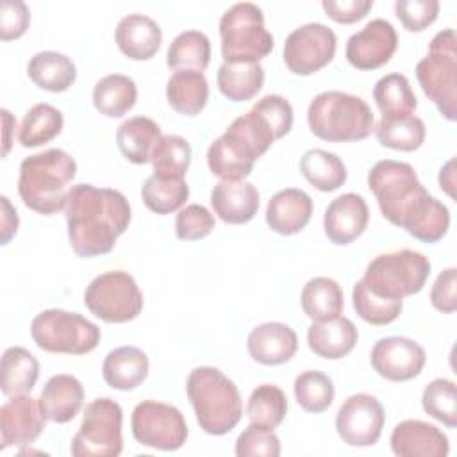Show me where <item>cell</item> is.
Segmentation results:
<instances>
[{"label":"cell","mask_w":457,"mask_h":457,"mask_svg":"<svg viewBox=\"0 0 457 457\" xmlns=\"http://www.w3.org/2000/svg\"><path fill=\"white\" fill-rule=\"evenodd\" d=\"M311 132L330 143L366 139L375 129L370 105L355 95L343 91H323L312 98L307 109Z\"/></svg>","instance_id":"6"},{"label":"cell","mask_w":457,"mask_h":457,"mask_svg":"<svg viewBox=\"0 0 457 457\" xmlns=\"http://www.w3.org/2000/svg\"><path fill=\"white\" fill-rule=\"evenodd\" d=\"M368 187L380 212L393 225L405 228L423 243H437L450 227L445 204L430 196L409 162L382 159L368 173Z\"/></svg>","instance_id":"1"},{"label":"cell","mask_w":457,"mask_h":457,"mask_svg":"<svg viewBox=\"0 0 457 457\" xmlns=\"http://www.w3.org/2000/svg\"><path fill=\"white\" fill-rule=\"evenodd\" d=\"M221 95L232 102L252 100L264 84V68L259 62H223L216 73Z\"/></svg>","instance_id":"34"},{"label":"cell","mask_w":457,"mask_h":457,"mask_svg":"<svg viewBox=\"0 0 457 457\" xmlns=\"http://www.w3.org/2000/svg\"><path fill=\"white\" fill-rule=\"evenodd\" d=\"M427 355L420 343L403 336L382 337L371 348V368L386 380L405 382L418 377Z\"/></svg>","instance_id":"16"},{"label":"cell","mask_w":457,"mask_h":457,"mask_svg":"<svg viewBox=\"0 0 457 457\" xmlns=\"http://www.w3.org/2000/svg\"><path fill=\"white\" fill-rule=\"evenodd\" d=\"M64 216L71 250L87 259L109 253L129 228L132 214L129 200L118 189L75 184L70 187Z\"/></svg>","instance_id":"2"},{"label":"cell","mask_w":457,"mask_h":457,"mask_svg":"<svg viewBox=\"0 0 457 457\" xmlns=\"http://www.w3.org/2000/svg\"><path fill=\"white\" fill-rule=\"evenodd\" d=\"M384 420L382 403L368 393H357L341 403L336 414V430L350 446H371L380 439Z\"/></svg>","instance_id":"15"},{"label":"cell","mask_w":457,"mask_h":457,"mask_svg":"<svg viewBox=\"0 0 457 457\" xmlns=\"http://www.w3.org/2000/svg\"><path fill=\"white\" fill-rule=\"evenodd\" d=\"M166 100L173 111L196 116L209 100V84L204 71L177 70L166 84Z\"/></svg>","instance_id":"28"},{"label":"cell","mask_w":457,"mask_h":457,"mask_svg":"<svg viewBox=\"0 0 457 457\" xmlns=\"http://www.w3.org/2000/svg\"><path fill=\"white\" fill-rule=\"evenodd\" d=\"M250 357L264 366L287 362L298 350L296 332L280 321H266L252 328L246 339Z\"/></svg>","instance_id":"21"},{"label":"cell","mask_w":457,"mask_h":457,"mask_svg":"<svg viewBox=\"0 0 457 457\" xmlns=\"http://www.w3.org/2000/svg\"><path fill=\"white\" fill-rule=\"evenodd\" d=\"M300 171L312 187L325 193L339 189L348 177L343 161L336 154L321 148H311L302 155Z\"/></svg>","instance_id":"36"},{"label":"cell","mask_w":457,"mask_h":457,"mask_svg":"<svg viewBox=\"0 0 457 457\" xmlns=\"http://www.w3.org/2000/svg\"><path fill=\"white\" fill-rule=\"evenodd\" d=\"M300 303L312 321H327L343 312V289L328 277H314L302 289Z\"/></svg>","instance_id":"35"},{"label":"cell","mask_w":457,"mask_h":457,"mask_svg":"<svg viewBox=\"0 0 457 457\" xmlns=\"http://www.w3.org/2000/svg\"><path fill=\"white\" fill-rule=\"evenodd\" d=\"M311 214V196L298 187H287L277 191L270 198L266 207V223L273 232L280 236H293L305 228Z\"/></svg>","instance_id":"22"},{"label":"cell","mask_w":457,"mask_h":457,"mask_svg":"<svg viewBox=\"0 0 457 457\" xmlns=\"http://www.w3.org/2000/svg\"><path fill=\"white\" fill-rule=\"evenodd\" d=\"M186 395L200 428L211 436L230 432L243 416L236 384L218 368L198 366L186 380Z\"/></svg>","instance_id":"5"},{"label":"cell","mask_w":457,"mask_h":457,"mask_svg":"<svg viewBox=\"0 0 457 457\" xmlns=\"http://www.w3.org/2000/svg\"><path fill=\"white\" fill-rule=\"evenodd\" d=\"M62 125L64 118L57 107L45 102L36 104L25 112L21 120L18 141L25 148L45 145L61 134Z\"/></svg>","instance_id":"37"},{"label":"cell","mask_w":457,"mask_h":457,"mask_svg":"<svg viewBox=\"0 0 457 457\" xmlns=\"http://www.w3.org/2000/svg\"><path fill=\"white\" fill-rule=\"evenodd\" d=\"M416 77L428 100L448 121H453L457 118V36L453 29H443L432 37L428 54L416 64Z\"/></svg>","instance_id":"7"},{"label":"cell","mask_w":457,"mask_h":457,"mask_svg":"<svg viewBox=\"0 0 457 457\" xmlns=\"http://www.w3.org/2000/svg\"><path fill=\"white\" fill-rule=\"evenodd\" d=\"M46 418L39 400L29 395L11 396L0 407V450L7 446H27L45 430Z\"/></svg>","instance_id":"18"},{"label":"cell","mask_w":457,"mask_h":457,"mask_svg":"<svg viewBox=\"0 0 457 457\" xmlns=\"http://www.w3.org/2000/svg\"><path fill=\"white\" fill-rule=\"evenodd\" d=\"M114 37L123 55L132 61H148L161 46L162 30L150 16L132 12L118 21Z\"/></svg>","instance_id":"23"},{"label":"cell","mask_w":457,"mask_h":457,"mask_svg":"<svg viewBox=\"0 0 457 457\" xmlns=\"http://www.w3.org/2000/svg\"><path fill=\"white\" fill-rule=\"evenodd\" d=\"M75 175V159L61 148L29 155L20 164V198L29 209L39 214H55L66 207L68 186Z\"/></svg>","instance_id":"4"},{"label":"cell","mask_w":457,"mask_h":457,"mask_svg":"<svg viewBox=\"0 0 457 457\" xmlns=\"http://www.w3.org/2000/svg\"><path fill=\"white\" fill-rule=\"evenodd\" d=\"M150 162L155 175L184 179L191 162V146L182 136L162 134L152 150Z\"/></svg>","instance_id":"41"},{"label":"cell","mask_w":457,"mask_h":457,"mask_svg":"<svg viewBox=\"0 0 457 457\" xmlns=\"http://www.w3.org/2000/svg\"><path fill=\"white\" fill-rule=\"evenodd\" d=\"M211 61V41L200 30L180 32L168 46L166 64L171 70L204 71Z\"/></svg>","instance_id":"38"},{"label":"cell","mask_w":457,"mask_h":457,"mask_svg":"<svg viewBox=\"0 0 457 457\" xmlns=\"http://www.w3.org/2000/svg\"><path fill=\"white\" fill-rule=\"evenodd\" d=\"M123 411L112 398H95L86 405L79 432L71 439L73 457H116L123 450Z\"/></svg>","instance_id":"11"},{"label":"cell","mask_w":457,"mask_h":457,"mask_svg":"<svg viewBox=\"0 0 457 457\" xmlns=\"http://www.w3.org/2000/svg\"><path fill=\"white\" fill-rule=\"evenodd\" d=\"M439 186L441 189H445L452 198L455 196V173H453V159H448L446 164L441 168L439 171Z\"/></svg>","instance_id":"53"},{"label":"cell","mask_w":457,"mask_h":457,"mask_svg":"<svg viewBox=\"0 0 457 457\" xmlns=\"http://www.w3.org/2000/svg\"><path fill=\"white\" fill-rule=\"evenodd\" d=\"M2 202V245H7L11 241V237H14L20 220H18V212L16 209L11 205L7 196H0Z\"/></svg>","instance_id":"52"},{"label":"cell","mask_w":457,"mask_h":457,"mask_svg":"<svg viewBox=\"0 0 457 457\" xmlns=\"http://www.w3.org/2000/svg\"><path fill=\"white\" fill-rule=\"evenodd\" d=\"M391 450L400 457H446L450 443L436 425L421 420H403L391 432Z\"/></svg>","instance_id":"20"},{"label":"cell","mask_w":457,"mask_h":457,"mask_svg":"<svg viewBox=\"0 0 457 457\" xmlns=\"http://www.w3.org/2000/svg\"><path fill=\"white\" fill-rule=\"evenodd\" d=\"M336 32L318 21L295 29L284 43V62L295 75H312L336 55Z\"/></svg>","instance_id":"14"},{"label":"cell","mask_w":457,"mask_h":457,"mask_svg":"<svg viewBox=\"0 0 457 457\" xmlns=\"http://www.w3.org/2000/svg\"><path fill=\"white\" fill-rule=\"evenodd\" d=\"M368 220L370 211L366 200L357 193H345L334 198L325 209V236L334 245H348L366 230Z\"/></svg>","instance_id":"19"},{"label":"cell","mask_w":457,"mask_h":457,"mask_svg":"<svg viewBox=\"0 0 457 457\" xmlns=\"http://www.w3.org/2000/svg\"><path fill=\"white\" fill-rule=\"evenodd\" d=\"M214 228V216L200 204H189L179 211L175 234L182 241H196L209 236Z\"/></svg>","instance_id":"47"},{"label":"cell","mask_w":457,"mask_h":457,"mask_svg":"<svg viewBox=\"0 0 457 457\" xmlns=\"http://www.w3.org/2000/svg\"><path fill=\"white\" fill-rule=\"evenodd\" d=\"M102 377L112 389H136L148 377V357L137 346H118L104 359Z\"/></svg>","instance_id":"27"},{"label":"cell","mask_w":457,"mask_h":457,"mask_svg":"<svg viewBox=\"0 0 457 457\" xmlns=\"http://www.w3.org/2000/svg\"><path fill=\"white\" fill-rule=\"evenodd\" d=\"M277 139L278 136L270 121L252 107L211 143L207 148L209 170L221 180L239 182L252 173L255 161Z\"/></svg>","instance_id":"3"},{"label":"cell","mask_w":457,"mask_h":457,"mask_svg":"<svg viewBox=\"0 0 457 457\" xmlns=\"http://www.w3.org/2000/svg\"><path fill=\"white\" fill-rule=\"evenodd\" d=\"M84 402V387L73 375L59 373L46 380L41 395L39 407L48 421L68 423L71 421Z\"/></svg>","instance_id":"25"},{"label":"cell","mask_w":457,"mask_h":457,"mask_svg":"<svg viewBox=\"0 0 457 457\" xmlns=\"http://www.w3.org/2000/svg\"><path fill=\"white\" fill-rule=\"evenodd\" d=\"M220 37L225 62H259L273 50V36L264 25L262 9L252 2L234 4L223 12Z\"/></svg>","instance_id":"8"},{"label":"cell","mask_w":457,"mask_h":457,"mask_svg":"<svg viewBox=\"0 0 457 457\" xmlns=\"http://www.w3.org/2000/svg\"><path fill=\"white\" fill-rule=\"evenodd\" d=\"M323 11L337 23H355L362 20L373 7L371 0H323Z\"/></svg>","instance_id":"51"},{"label":"cell","mask_w":457,"mask_h":457,"mask_svg":"<svg viewBox=\"0 0 457 457\" xmlns=\"http://www.w3.org/2000/svg\"><path fill=\"white\" fill-rule=\"evenodd\" d=\"M298 405L312 414L327 411L334 402V384L328 375L316 370L302 371L293 384Z\"/></svg>","instance_id":"43"},{"label":"cell","mask_w":457,"mask_h":457,"mask_svg":"<svg viewBox=\"0 0 457 457\" xmlns=\"http://www.w3.org/2000/svg\"><path fill=\"white\" fill-rule=\"evenodd\" d=\"M39 377L37 359L23 346H9L2 355L0 389L5 396L29 395Z\"/></svg>","instance_id":"31"},{"label":"cell","mask_w":457,"mask_h":457,"mask_svg":"<svg viewBox=\"0 0 457 457\" xmlns=\"http://www.w3.org/2000/svg\"><path fill=\"white\" fill-rule=\"evenodd\" d=\"M189 196V187L184 179L152 175L141 187L145 205L155 214H170L180 209Z\"/></svg>","instance_id":"39"},{"label":"cell","mask_w":457,"mask_h":457,"mask_svg":"<svg viewBox=\"0 0 457 457\" xmlns=\"http://www.w3.org/2000/svg\"><path fill=\"white\" fill-rule=\"evenodd\" d=\"M455 287H457V270L455 268H446L443 270L432 289H430V303L434 309L441 312H453L457 309V296H455Z\"/></svg>","instance_id":"50"},{"label":"cell","mask_w":457,"mask_h":457,"mask_svg":"<svg viewBox=\"0 0 457 457\" xmlns=\"http://www.w3.org/2000/svg\"><path fill=\"white\" fill-rule=\"evenodd\" d=\"M30 23L29 5L21 0H4L0 7V37L2 41L18 39Z\"/></svg>","instance_id":"49"},{"label":"cell","mask_w":457,"mask_h":457,"mask_svg":"<svg viewBox=\"0 0 457 457\" xmlns=\"http://www.w3.org/2000/svg\"><path fill=\"white\" fill-rule=\"evenodd\" d=\"M396 46L398 36L395 27L384 18H375L348 37L345 57L357 70H377L389 62Z\"/></svg>","instance_id":"17"},{"label":"cell","mask_w":457,"mask_h":457,"mask_svg":"<svg viewBox=\"0 0 457 457\" xmlns=\"http://www.w3.org/2000/svg\"><path fill=\"white\" fill-rule=\"evenodd\" d=\"M161 127L146 116H132L116 130V143L123 157L134 164L150 162L152 150L161 137Z\"/></svg>","instance_id":"30"},{"label":"cell","mask_w":457,"mask_h":457,"mask_svg":"<svg viewBox=\"0 0 457 457\" xmlns=\"http://www.w3.org/2000/svg\"><path fill=\"white\" fill-rule=\"evenodd\" d=\"M237 457H278L280 439L273 430L250 423L236 439Z\"/></svg>","instance_id":"46"},{"label":"cell","mask_w":457,"mask_h":457,"mask_svg":"<svg viewBox=\"0 0 457 457\" xmlns=\"http://www.w3.org/2000/svg\"><path fill=\"white\" fill-rule=\"evenodd\" d=\"M30 336L45 352L84 355L98 346L102 332L79 312L46 309L32 320Z\"/></svg>","instance_id":"10"},{"label":"cell","mask_w":457,"mask_h":457,"mask_svg":"<svg viewBox=\"0 0 457 457\" xmlns=\"http://www.w3.org/2000/svg\"><path fill=\"white\" fill-rule=\"evenodd\" d=\"M439 7L437 0H396L395 14L409 32H421L436 21Z\"/></svg>","instance_id":"48"},{"label":"cell","mask_w":457,"mask_h":457,"mask_svg":"<svg viewBox=\"0 0 457 457\" xmlns=\"http://www.w3.org/2000/svg\"><path fill=\"white\" fill-rule=\"evenodd\" d=\"M428 273V257L420 252L402 248L371 259L361 280L377 296L403 300L405 296L416 295L423 289Z\"/></svg>","instance_id":"9"},{"label":"cell","mask_w":457,"mask_h":457,"mask_svg":"<svg viewBox=\"0 0 457 457\" xmlns=\"http://www.w3.org/2000/svg\"><path fill=\"white\" fill-rule=\"evenodd\" d=\"M27 73L37 87L52 93L66 91L77 79L73 61L68 55L54 50L34 54L27 64Z\"/></svg>","instance_id":"29"},{"label":"cell","mask_w":457,"mask_h":457,"mask_svg":"<svg viewBox=\"0 0 457 457\" xmlns=\"http://www.w3.org/2000/svg\"><path fill=\"white\" fill-rule=\"evenodd\" d=\"M130 428L139 445L164 452L179 450L187 439L184 414L175 405L157 400H143L134 407Z\"/></svg>","instance_id":"13"},{"label":"cell","mask_w":457,"mask_h":457,"mask_svg":"<svg viewBox=\"0 0 457 457\" xmlns=\"http://www.w3.org/2000/svg\"><path fill=\"white\" fill-rule=\"evenodd\" d=\"M0 114H2V123H4L2 157H5L9 154V150H11V132H12V129H16V120H14V116L7 109H2Z\"/></svg>","instance_id":"54"},{"label":"cell","mask_w":457,"mask_h":457,"mask_svg":"<svg viewBox=\"0 0 457 457\" xmlns=\"http://www.w3.org/2000/svg\"><path fill=\"white\" fill-rule=\"evenodd\" d=\"M352 302L359 318L371 325H389L400 316L403 309L402 300H387L377 296L364 286L362 280H357L353 284Z\"/></svg>","instance_id":"45"},{"label":"cell","mask_w":457,"mask_h":457,"mask_svg":"<svg viewBox=\"0 0 457 457\" xmlns=\"http://www.w3.org/2000/svg\"><path fill=\"white\" fill-rule=\"evenodd\" d=\"M287 412V398L286 393L273 386V384H261L257 386L248 402H246V416L250 423L264 427V428H277Z\"/></svg>","instance_id":"40"},{"label":"cell","mask_w":457,"mask_h":457,"mask_svg":"<svg viewBox=\"0 0 457 457\" xmlns=\"http://www.w3.org/2000/svg\"><path fill=\"white\" fill-rule=\"evenodd\" d=\"M359 339L357 327L348 318H332L314 321L307 330V345L311 352L323 359H341L348 355Z\"/></svg>","instance_id":"26"},{"label":"cell","mask_w":457,"mask_h":457,"mask_svg":"<svg viewBox=\"0 0 457 457\" xmlns=\"http://www.w3.org/2000/svg\"><path fill=\"white\" fill-rule=\"evenodd\" d=\"M136 100V82L123 73L105 75L93 87V105L107 118H120L127 114L134 107Z\"/></svg>","instance_id":"33"},{"label":"cell","mask_w":457,"mask_h":457,"mask_svg":"<svg viewBox=\"0 0 457 457\" xmlns=\"http://www.w3.org/2000/svg\"><path fill=\"white\" fill-rule=\"evenodd\" d=\"M373 98L382 114L414 112L418 105L411 82L402 73H387L380 77L373 87Z\"/></svg>","instance_id":"42"},{"label":"cell","mask_w":457,"mask_h":457,"mask_svg":"<svg viewBox=\"0 0 457 457\" xmlns=\"http://www.w3.org/2000/svg\"><path fill=\"white\" fill-rule=\"evenodd\" d=\"M84 305L105 323H127L143 311V293L134 277L112 270L95 277L84 291Z\"/></svg>","instance_id":"12"},{"label":"cell","mask_w":457,"mask_h":457,"mask_svg":"<svg viewBox=\"0 0 457 457\" xmlns=\"http://www.w3.org/2000/svg\"><path fill=\"white\" fill-rule=\"evenodd\" d=\"M214 214L230 225L248 223L259 209V191L253 184L239 180H221L211 191Z\"/></svg>","instance_id":"24"},{"label":"cell","mask_w":457,"mask_h":457,"mask_svg":"<svg viewBox=\"0 0 457 457\" xmlns=\"http://www.w3.org/2000/svg\"><path fill=\"white\" fill-rule=\"evenodd\" d=\"M423 411L448 428L457 427V387L450 378H434L421 395Z\"/></svg>","instance_id":"44"},{"label":"cell","mask_w":457,"mask_h":457,"mask_svg":"<svg viewBox=\"0 0 457 457\" xmlns=\"http://www.w3.org/2000/svg\"><path fill=\"white\" fill-rule=\"evenodd\" d=\"M373 130L382 146L400 152H414L425 141V123L414 112L382 114Z\"/></svg>","instance_id":"32"}]
</instances>
